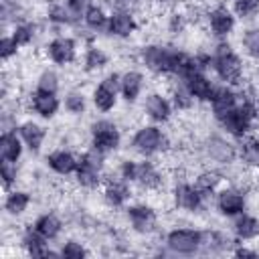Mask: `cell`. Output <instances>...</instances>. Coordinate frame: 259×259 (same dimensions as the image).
Returning a JSON list of instances; mask_svg holds the SVG:
<instances>
[{"label":"cell","mask_w":259,"mask_h":259,"mask_svg":"<svg viewBox=\"0 0 259 259\" xmlns=\"http://www.w3.org/2000/svg\"><path fill=\"white\" fill-rule=\"evenodd\" d=\"M212 69L227 85H237L243 77V61L229 42H219L212 53Z\"/></svg>","instance_id":"6da1fadb"},{"label":"cell","mask_w":259,"mask_h":259,"mask_svg":"<svg viewBox=\"0 0 259 259\" xmlns=\"http://www.w3.org/2000/svg\"><path fill=\"white\" fill-rule=\"evenodd\" d=\"M105 154L97 148H89L79 156V164L75 170V178L83 188H97L101 184V170H103Z\"/></svg>","instance_id":"7a4b0ae2"},{"label":"cell","mask_w":259,"mask_h":259,"mask_svg":"<svg viewBox=\"0 0 259 259\" xmlns=\"http://www.w3.org/2000/svg\"><path fill=\"white\" fill-rule=\"evenodd\" d=\"M132 148L144 158H150L168 148V138L158 125H142L132 138Z\"/></svg>","instance_id":"3957f363"},{"label":"cell","mask_w":259,"mask_h":259,"mask_svg":"<svg viewBox=\"0 0 259 259\" xmlns=\"http://www.w3.org/2000/svg\"><path fill=\"white\" fill-rule=\"evenodd\" d=\"M119 142H121V134L113 121L99 119L91 125V146L97 148L99 152L109 154L119 148Z\"/></svg>","instance_id":"277c9868"},{"label":"cell","mask_w":259,"mask_h":259,"mask_svg":"<svg viewBox=\"0 0 259 259\" xmlns=\"http://www.w3.org/2000/svg\"><path fill=\"white\" fill-rule=\"evenodd\" d=\"M119 83H121V75L117 73H109L103 81H99V85L93 89V103L99 111H111L117 103V93H119Z\"/></svg>","instance_id":"5b68a950"},{"label":"cell","mask_w":259,"mask_h":259,"mask_svg":"<svg viewBox=\"0 0 259 259\" xmlns=\"http://www.w3.org/2000/svg\"><path fill=\"white\" fill-rule=\"evenodd\" d=\"M166 245L174 253L190 255L200 249V231L194 229H174L166 235Z\"/></svg>","instance_id":"8992f818"},{"label":"cell","mask_w":259,"mask_h":259,"mask_svg":"<svg viewBox=\"0 0 259 259\" xmlns=\"http://www.w3.org/2000/svg\"><path fill=\"white\" fill-rule=\"evenodd\" d=\"M239 105V93L233 91L229 85H223V87H217L214 93H212V99H210V107H212V115L214 119L221 123L235 107Z\"/></svg>","instance_id":"52a82bcc"},{"label":"cell","mask_w":259,"mask_h":259,"mask_svg":"<svg viewBox=\"0 0 259 259\" xmlns=\"http://www.w3.org/2000/svg\"><path fill=\"white\" fill-rule=\"evenodd\" d=\"M47 55L55 65H69L75 61L77 57V45L71 36H55L49 45H47Z\"/></svg>","instance_id":"ba28073f"},{"label":"cell","mask_w":259,"mask_h":259,"mask_svg":"<svg viewBox=\"0 0 259 259\" xmlns=\"http://www.w3.org/2000/svg\"><path fill=\"white\" fill-rule=\"evenodd\" d=\"M127 219L132 223V229L136 233H142V235H148L156 229L158 225V214L152 206L148 204H134L127 208Z\"/></svg>","instance_id":"9c48e42d"},{"label":"cell","mask_w":259,"mask_h":259,"mask_svg":"<svg viewBox=\"0 0 259 259\" xmlns=\"http://www.w3.org/2000/svg\"><path fill=\"white\" fill-rule=\"evenodd\" d=\"M24 152V142L16 130H4L0 134V160L4 162H18Z\"/></svg>","instance_id":"30bf717a"},{"label":"cell","mask_w":259,"mask_h":259,"mask_svg":"<svg viewBox=\"0 0 259 259\" xmlns=\"http://www.w3.org/2000/svg\"><path fill=\"white\" fill-rule=\"evenodd\" d=\"M202 200H204V196L196 190L194 184H188V182L176 184V188H174V204L178 208L194 212V210H198L202 206Z\"/></svg>","instance_id":"8fae6325"},{"label":"cell","mask_w":259,"mask_h":259,"mask_svg":"<svg viewBox=\"0 0 259 259\" xmlns=\"http://www.w3.org/2000/svg\"><path fill=\"white\" fill-rule=\"evenodd\" d=\"M217 208L227 217H239L245 210V194L239 188H225L217 194Z\"/></svg>","instance_id":"7c38bea8"},{"label":"cell","mask_w":259,"mask_h":259,"mask_svg":"<svg viewBox=\"0 0 259 259\" xmlns=\"http://www.w3.org/2000/svg\"><path fill=\"white\" fill-rule=\"evenodd\" d=\"M182 83L188 87V91L192 93L194 99L198 101H210L212 93H214V85L210 83V79L204 75V71H192L188 77L182 79Z\"/></svg>","instance_id":"4fadbf2b"},{"label":"cell","mask_w":259,"mask_h":259,"mask_svg":"<svg viewBox=\"0 0 259 259\" xmlns=\"http://www.w3.org/2000/svg\"><path fill=\"white\" fill-rule=\"evenodd\" d=\"M30 107L34 113H38L40 117L45 119H51L57 115L59 107H61V101L57 97V93H49V91H40V89H34V93L30 95Z\"/></svg>","instance_id":"5bb4252c"},{"label":"cell","mask_w":259,"mask_h":259,"mask_svg":"<svg viewBox=\"0 0 259 259\" xmlns=\"http://www.w3.org/2000/svg\"><path fill=\"white\" fill-rule=\"evenodd\" d=\"M144 111L154 123H164V121L170 119L172 103L160 93H150L146 97V101H144Z\"/></svg>","instance_id":"9a60e30c"},{"label":"cell","mask_w":259,"mask_h":259,"mask_svg":"<svg viewBox=\"0 0 259 259\" xmlns=\"http://www.w3.org/2000/svg\"><path fill=\"white\" fill-rule=\"evenodd\" d=\"M22 247H24L26 255H30V257H55V255H61V253H53L49 249L47 239L34 227H28L22 233Z\"/></svg>","instance_id":"2e32d148"},{"label":"cell","mask_w":259,"mask_h":259,"mask_svg":"<svg viewBox=\"0 0 259 259\" xmlns=\"http://www.w3.org/2000/svg\"><path fill=\"white\" fill-rule=\"evenodd\" d=\"M136 18H134V14L132 12H127V10H113L111 12V16H109V22H107V30H109V34H113V36H119V38H127V36H132L134 34V30H136Z\"/></svg>","instance_id":"e0dca14e"},{"label":"cell","mask_w":259,"mask_h":259,"mask_svg":"<svg viewBox=\"0 0 259 259\" xmlns=\"http://www.w3.org/2000/svg\"><path fill=\"white\" fill-rule=\"evenodd\" d=\"M208 26H210L212 34L227 36L235 28V14L227 6H217L208 12Z\"/></svg>","instance_id":"ac0fdd59"},{"label":"cell","mask_w":259,"mask_h":259,"mask_svg":"<svg viewBox=\"0 0 259 259\" xmlns=\"http://www.w3.org/2000/svg\"><path fill=\"white\" fill-rule=\"evenodd\" d=\"M77 164H79V158H75L69 150H55V152H51L47 156V166L55 174H61V176L75 174Z\"/></svg>","instance_id":"d6986e66"},{"label":"cell","mask_w":259,"mask_h":259,"mask_svg":"<svg viewBox=\"0 0 259 259\" xmlns=\"http://www.w3.org/2000/svg\"><path fill=\"white\" fill-rule=\"evenodd\" d=\"M132 182H138L146 190H156L162 184V174L158 172V168L152 162L142 160V162H136V172H134Z\"/></svg>","instance_id":"ffe728a7"},{"label":"cell","mask_w":259,"mask_h":259,"mask_svg":"<svg viewBox=\"0 0 259 259\" xmlns=\"http://www.w3.org/2000/svg\"><path fill=\"white\" fill-rule=\"evenodd\" d=\"M130 182L123 180L121 176L115 178V180H107L105 182V188H103V198L107 204L111 206H123L130 198Z\"/></svg>","instance_id":"44dd1931"},{"label":"cell","mask_w":259,"mask_h":259,"mask_svg":"<svg viewBox=\"0 0 259 259\" xmlns=\"http://www.w3.org/2000/svg\"><path fill=\"white\" fill-rule=\"evenodd\" d=\"M18 134L24 142V146L30 150V152H38L42 148V142L47 138V130L36 123V121H24L18 125Z\"/></svg>","instance_id":"7402d4cb"},{"label":"cell","mask_w":259,"mask_h":259,"mask_svg":"<svg viewBox=\"0 0 259 259\" xmlns=\"http://www.w3.org/2000/svg\"><path fill=\"white\" fill-rule=\"evenodd\" d=\"M206 154L210 156V160H214L219 164H231L237 158L235 146L223 138H210L206 142Z\"/></svg>","instance_id":"603a6c76"},{"label":"cell","mask_w":259,"mask_h":259,"mask_svg":"<svg viewBox=\"0 0 259 259\" xmlns=\"http://www.w3.org/2000/svg\"><path fill=\"white\" fill-rule=\"evenodd\" d=\"M144 89V75L140 71H127L121 75L119 83V93L123 95L125 101H136Z\"/></svg>","instance_id":"cb8c5ba5"},{"label":"cell","mask_w":259,"mask_h":259,"mask_svg":"<svg viewBox=\"0 0 259 259\" xmlns=\"http://www.w3.org/2000/svg\"><path fill=\"white\" fill-rule=\"evenodd\" d=\"M30 204V194L26 190H16L10 188L6 190V198H4V210L10 217H20Z\"/></svg>","instance_id":"d4e9b609"},{"label":"cell","mask_w":259,"mask_h":259,"mask_svg":"<svg viewBox=\"0 0 259 259\" xmlns=\"http://www.w3.org/2000/svg\"><path fill=\"white\" fill-rule=\"evenodd\" d=\"M32 227H34L47 241H53V239L59 237V233H61V229H63V223H61V219H59L55 212H42V214L34 221Z\"/></svg>","instance_id":"484cf974"},{"label":"cell","mask_w":259,"mask_h":259,"mask_svg":"<svg viewBox=\"0 0 259 259\" xmlns=\"http://www.w3.org/2000/svg\"><path fill=\"white\" fill-rule=\"evenodd\" d=\"M233 231H235L237 239H241V241L255 239V237H259V219L241 212L239 219H237L235 225H233Z\"/></svg>","instance_id":"4316f807"},{"label":"cell","mask_w":259,"mask_h":259,"mask_svg":"<svg viewBox=\"0 0 259 259\" xmlns=\"http://www.w3.org/2000/svg\"><path fill=\"white\" fill-rule=\"evenodd\" d=\"M239 158H241L247 166H251V168H259V138H253V136H245V138H241Z\"/></svg>","instance_id":"83f0119b"},{"label":"cell","mask_w":259,"mask_h":259,"mask_svg":"<svg viewBox=\"0 0 259 259\" xmlns=\"http://www.w3.org/2000/svg\"><path fill=\"white\" fill-rule=\"evenodd\" d=\"M221 180L223 178H221V174L217 170H204V172H200L194 178V186H196V190L202 196H206V194H212L217 190V186L221 184Z\"/></svg>","instance_id":"f1b7e54d"},{"label":"cell","mask_w":259,"mask_h":259,"mask_svg":"<svg viewBox=\"0 0 259 259\" xmlns=\"http://www.w3.org/2000/svg\"><path fill=\"white\" fill-rule=\"evenodd\" d=\"M49 20L55 22V24H75L77 22V18L73 16V12L65 4V0H57V2L51 4V8H49Z\"/></svg>","instance_id":"f546056e"},{"label":"cell","mask_w":259,"mask_h":259,"mask_svg":"<svg viewBox=\"0 0 259 259\" xmlns=\"http://www.w3.org/2000/svg\"><path fill=\"white\" fill-rule=\"evenodd\" d=\"M83 22H85V26H87V28H91V30H101V28H105V26H107L109 16L105 14V10H103L101 6L91 4V6L87 8L85 16H83Z\"/></svg>","instance_id":"4dcf8cb0"},{"label":"cell","mask_w":259,"mask_h":259,"mask_svg":"<svg viewBox=\"0 0 259 259\" xmlns=\"http://www.w3.org/2000/svg\"><path fill=\"white\" fill-rule=\"evenodd\" d=\"M107 65V55H105V51L103 49H99V47H89L87 51H85V59H83V67H85V71H99V69H103Z\"/></svg>","instance_id":"1f68e13d"},{"label":"cell","mask_w":259,"mask_h":259,"mask_svg":"<svg viewBox=\"0 0 259 259\" xmlns=\"http://www.w3.org/2000/svg\"><path fill=\"white\" fill-rule=\"evenodd\" d=\"M12 38L18 42V47H28L32 40H34V34H36V26L32 22H18L14 24L12 28Z\"/></svg>","instance_id":"d6a6232c"},{"label":"cell","mask_w":259,"mask_h":259,"mask_svg":"<svg viewBox=\"0 0 259 259\" xmlns=\"http://www.w3.org/2000/svg\"><path fill=\"white\" fill-rule=\"evenodd\" d=\"M63 105H65V109L69 113L81 115L85 111V107H87V99H85V95L81 91H69L65 95V99H63Z\"/></svg>","instance_id":"836d02e7"},{"label":"cell","mask_w":259,"mask_h":259,"mask_svg":"<svg viewBox=\"0 0 259 259\" xmlns=\"http://www.w3.org/2000/svg\"><path fill=\"white\" fill-rule=\"evenodd\" d=\"M241 45L245 49V53L251 59H259V28H249L243 32Z\"/></svg>","instance_id":"e575fe53"},{"label":"cell","mask_w":259,"mask_h":259,"mask_svg":"<svg viewBox=\"0 0 259 259\" xmlns=\"http://www.w3.org/2000/svg\"><path fill=\"white\" fill-rule=\"evenodd\" d=\"M172 103H174L176 109H190L192 107L194 97H192V93L188 91V87L184 83L178 85V87H174V91H172Z\"/></svg>","instance_id":"d590c367"},{"label":"cell","mask_w":259,"mask_h":259,"mask_svg":"<svg viewBox=\"0 0 259 259\" xmlns=\"http://www.w3.org/2000/svg\"><path fill=\"white\" fill-rule=\"evenodd\" d=\"M36 89L49 91V93H57L59 91V75L55 71H51V69H45L36 79Z\"/></svg>","instance_id":"8d00e7d4"},{"label":"cell","mask_w":259,"mask_h":259,"mask_svg":"<svg viewBox=\"0 0 259 259\" xmlns=\"http://www.w3.org/2000/svg\"><path fill=\"white\" fill-rule=\"evenodd\" d=\"M18 162H4L0 164V176H2V186L4 190H10L14 184H16V178H18Z\"/></svg>","instance_id":"74e56055"},{"label":"cell","mask_w":259,"mask_h":259,"mask_svg":"<svg viewBox=\"0 0 259 259\" xmlns=\"http://www.w3.org/2000/svg\"><path fill=\"white\" fill-rule=\"evenodd\" d=\"M18 42L12 38V34H4L2 38H0V59L4 61V63H8L12 57H16V53H18Z\"/></svg>","instance_id":"f35d334b"},{"label":"cell","mask_w":259,"mask_h":259,"mask_svg":"<svg viewBox=\"0 0 259 259\" xmlns=\"http://www.w3.org/2000/svg\"><path fill=\"white\" fill-rule=\"evenodd\" d=\"M85 255H87V249L77 241H67L61 249V257H67V259H83Z\"/></svg>","instance_id":"ab89813d"},{"label":"cell","mask_w":259,"mask_h":259,"mask_svg":"<svg viewBox=\"0 0 259 259\" xmlns=\"http://www.w3.org/2000/svg\"><path fill=\"white\" fill-rule=\"evenodd\" d=\"M233 6H235V12L239 16L247 18L259 10V0H233Z\"/></svg>","instance_id":"60d3db41"},{"label":"cell","mask_w":259,"mask_h":259,"mask_svg":"<svg viewBox=\"0 0 259 259\" xmlns=\"http://www.w3.org/2000/svg\"><path fill=\"white\" fill-rule=\"evenodd\" d=\"M65 4L69 6V10L73 12V16L77 18V22L85 16L87 8L91 6V0H65Z\"/></svg>","instance_id":"b9f144b4"},{"label":"cell","mask_w":259,"mask_h":259,"mask_svg":"<svg viewBox=\"0 0 259 259\" xmlns=\"http://www.w3.org/2000/svg\"><path fill=\"white\" fill-rule=\"evenodd\" d=\"M184 22H186V20H184L182 14H174L172 20H170V30H172V32H180V30L184 28Z\"/></svg>","instance_id":"7bdbcfd3"},{"label":"cell","mask_w":259,"mask_h":259,"mask_svg":"<svg viewBox=\"0 0 259 259\" xmlns=\"http://www.w3.org/2000/svg\"><path fill=\"white\" fill-rule=\"evenodd\" d=\"M235 255H237V257H255L257 253H255V251H249V249H245V247H239V249H235Z\"/></svg>","instance_id":"ee69618b"},{"label":"cell","mask_w":259,"mask_h":259,"mask_svg":"<svg viewBox=\"0 0 259 259\" xmlns=\"http://www.w3.org/2000/svg\"><path fill=\"white\" fill-rule=\"evenodd\" d=\"M125 2H140V0H125Z\"/></svg>","instance_id":"f6af8a7d"},{"label":"cell","mask_w":259,"mask_h":259,"mask_svg":"<svg viewBox=\"0 0 259 259\" xmlns=\"http://www.w3.org/2000/svg\"><path fill=\"white\" fill-rule=\"evenodd\" d=\"M257 117H259V109H257Z\"/></svg>","instance_id":"bcb514c9"}]
</instances>
